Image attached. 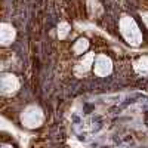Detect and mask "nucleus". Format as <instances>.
Segmentation results:
<instances>
[{
    "label": "nucleus",
    "mask_w": 148,
    "mask_h": 148,
    "mask_svg": "<svg viewBox=\"0 0 148 148\" xmlns=\"http://www.w3.org/2000/svg\"><path fill=\"white\" fill-rule=\"evenodd\" d=\"M120 33L130 46H139L142 43V33L132 16H121L120 19Z\"/></svg>",
    "instance_id": "1"
},
{
    "label": "nucleus",
    "mask_w": 148,
    "mask_h": 148,
    "mask_svg": "<svg viewBox=\"0 0 148 148\" xmlns=\"http://www.w3.org/2000/svg\"><path fill=\"white\" fill-rule=\"evenodd\" d=\"M45 121V114L42 108H39L37 105H30L22 111L21 114V123L28 129H36L43 125Z\"/></svg>",
    "instance_id": "2"
},
{
    "label": "nucleus",
    "mask_w": 148,
    "mask_h": 148,
    "mask_svg": "<svg viewBox=\"0 0 148 148\" xmlns=\"http://www.w3.org/2000/svg\"><path fill=\"white\" fill-rule=\"evenodd\" d=\"M0 89L3 95H12L19 89V80L15 74L12 73H3L0 77Z\"/></svg>",
    "instance_id": "3"
},
{
    "label": "nucleus",
    "mask_w": 148,
    "mask_h": 148,
    "mask_svg": "<svg viewBox=\"0 0 148 148\" xmlns=\"http://www.w3.org/2000/svg\"><path fill=\"white\" fill-rule=\"evenodd\" d=\"M93 70H95V74L98 77H107L113 71V61L107 55H98L95 58Z\"/></svg>",
    "instance_id": "4"
},
{
    "label": "nucleus",
    "mask_w": 148,
    "mask_h": 148,
    "mask_svg": "<svg viewBox=\"0 0 148 148\" xmlns=\"http://www.w3.org/2000/svg\"><path fill=\"white\" fill-rule=\"evenodd\" d=\"M15 36H16V31L10 24L3 22L2 25H0V43H2L3 46L10 45L15 40Z\"/></svg>",
    "instance_id": "5"
},
{
    "label": "nucleus",
    "mask_w": 148,
    "mask_h": 148,
    "mask_svg": "<svg viewBox=\"0 0 148 148\" xmlns=\"http://www.w3.org/2000/svg\"><path fill=\"white\" fill-rule=\"evenodd\" d=\"M93 59H95V53H86L79 62L76 65V68H74V71H76L77 76H82V74H86L90 67L93 65Z\"/></svg>",
    "instance_id": "6"
},
{
    "label": "nucleus",
    "mask_w": 148,
    "mask_h": 148,
    "mask_svg": "<svg viewBox=\"0 0 148 148\" xmlns=\"http://www.w3.org/2000/svg\"><path fill=\"white\" fill-rule=\"evenodd\" d=\"M133 68L138 74H142V76H148V56H142L138 61H135Z\"/></svg>",
    "instance_id": "7"
},
{
    "label": "nucleus",
    "mask_w": 148,
    "mask_h": 148,
    "mask_svg": "<svg viewBox=\"0 0 148 148\" xmlns=\"http://www.w3.org/2000/svg\"><path fill=\"white\" fill-rule=\"evenodd\" d=\"M89 49V42L88 39H79L76 43H74V47H73V51L76 55H83L86 51Z\"/></svg>",
    "instance_id": "8"
},
{
    "label": "nucleus",
    "mask_w": 148,
    "mask_h": 148,
    "mask_svg": "<svg viewBox=\"0 0 148 148\" xmlns=\"http://www.w3.org/2000/svg\"><path fill=\"white\" fill-rule=\"evenodd\" d=\"M68 33H70V24L65 22V21L59 22V25H58V37H59V39L64 40L65 37L68 36Z\"/></svg>",
    "instance_id": "9"
},
{
    "label": "nucleus",
    "mask_w": 148,
    "mask_h": 148,
    "mask_svg": "<svg viewBox=\"0 0 148 148\" xmlns=\"http://www.w3.org/2000/svg\"><path fill=\"white\" fill-rule=\"evenodd\" d=\"M142 21L145 22V25L148 27V12H142Z\"/></svg>",
    "instance_id": "10"
},
{
    "label": "nucleus",
    "mask_w": 148,
    "mask_h": 148,
    "mask_svg": "<svg viewBox=\"0 0 148 148\" xmlns=\"http://www.w3.org/2000/svg\"><path fill=\"white\" fill-rule=\"evenodd\" d=\"M2 148H14V147H12V145H3Z\"/></svg>",
    "instance_id": "11"
}]
</instances>
